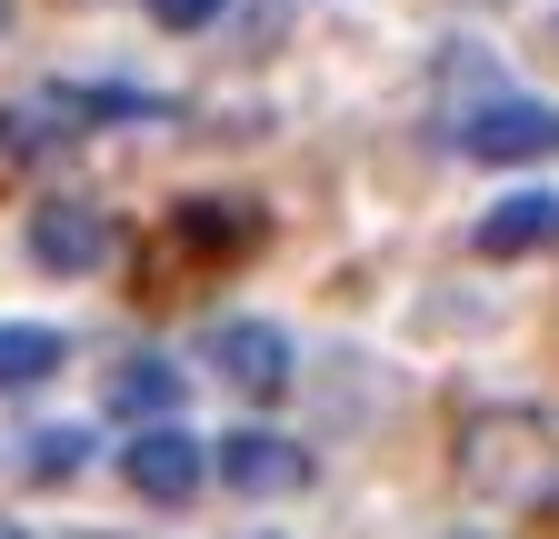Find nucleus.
Masks as SVG:
<instances>
[{"label":"nucleus","instance_id":"nucleus-13","mask_svg":"<svg viewBox=\"0 0 559 539\" xmlns=\"http://www.w3.org/2000/svg\"><path fill=\"white\" fill-rule=\"evenodd\" d=\"M0 31H11V0H0Z\"/></svg>","mask_w":559,"mask_h":539},{"label":"nucleus","instance_id":"nucleus-2","mask_svg":"<svg viewBox=\"0 0 559 539\" xmlns=\"http://www.w3.org/2000/svg\"><path fill=\"white\" fill-rule=\"evenodd\" d=\"M460 151H469V160H489V170L559 160V110H549V100H520V91H500V100H479V110L460 120Z\"/></svg>","mask_w":559,"mask_h":539},{"label":"nucleus","instance_id":"nucleus-15","mask_svg":"<svg viewBox=\"0 0 559 539\" xmlns=\"http://www.w3.org/2000/svg\"><path fill=\"white\" fill-rule=\"evenodd\" d=\"M460 539H489V529H460Z\"/></svg>","mask_w":559,"mask_h":539},{"label":"nucleus","instance_id":"nucleus-10","mask_svg":"<svg viewBox=\"0 0 559 539\" xmlns=\"http://www.w3.org/2000/svg\"><path fill=\"white\" fill-rule=\"evenodd\" d=\"M180 240L190 250H250L260 240V211H210V200H190V211H180Z\"/></svg>","mask_w":559,"mask_h":539},{"label":"nucleus","instance_id":"nucleus-7","mask_svg":"<svg viewBox=\"0 0 559 539\" xmlns=\"http://www.w3.org/2000/svg\"><path fill=\"white\" fill-rule=\"evenodd\" d=\"M549 240H559V190H510L500 211H479V230H469L479 260H530Z\"/></svg>","mask_w":559,"mask_h":539},{"label":"nucleus","instance_id":"nucleus-11","mask_svg":"<svg viewBox=\"0 0 559 539\" xmlns=\"http://www.w3.org/2000/svg\"><path fill=\"white\" fill-rule=\"evenodd\" d=\"M91 430H31V480H81Z\"/></svg>","mask_w":559,"mask_h":539},{"label":"nucleus","instance_id":"nucleus-1","mask_svg":"<svg viewBox=\"0 0 559 539\" xmlns=\"http://www.w3.org/2000/svg\"><path fill=\"white\" fill-rule=\"evenodd\" d=\"M460 490L489 510H539L559 490V430L549 410H469L460 420Z\"/></svg>","mask_w":559,"mask_h":539},{"label":"nucleus","instance_id":"nucleus-6","mask_svg":"<svg viewBox=\"0 0 559 539\" xmlns=\"http://www.w3.org/2000/svg\"><path fill=\"white\" fill-rule=\"evenodd\" d=\"M31 260L60 270V280H81V270L110 260V220L91 211V200H40L31 211Z\"/></svg>","mask_w":559,"mask_h":539},{"label":"nucleus","instance_id":"nucleus-3","mask_svg":"<svg viewBox=\"0 0 559 539\" xmlns=\"http://www.w3.org/2000/svg\"><path fill=\"white\" fill-rule=\"evenodd\" d=\"M120 480H130L140 500H160V510H190L200 480H210V450H200L180 420H160V430H140V440L120 450Z\"/></svg>","mask_w":559,"mask_h":539},{"label":"nucleus","instance_id":"nucleus-8","mask_svg":"<svg viewBox=\"0 0 559 539\" xmlns=\"http://www.w3.org/2000/svg\"><path fill=\"white\" fill-rule=\"evenodd\" d=\"M100 399H110V410H120V420H151V430H160V420L180 410V370H170V360H151V350H140V360H120V370L100 380Z\"/></svg>","mask_w":559,"mask_h":539},{"label":"nucleus","instance_id":"nucleus-5","mask_svg":"<svg viewBox=\"0 0 559 539\" xmlns=\"http://www.w3.org/2000/svg\"><path fill=\"white\" fill-rule=\"evenodd\" d=\"M210 469H221V490H240V500H290V490H310V450L280 440V430H230L221 450H210Z\"/></svg>","mask_w":559,"mask_h":539},{"label":"nucleus","instance_id":"nucleus-12","mask_svg":"<svg viewBox=\"0 0 559 539\" xmlns=\"http://www.w3.org/2000/svg\"><path fill=\"white\" fill-rule=\"evenodd\" d=\"M140 11H151L160 31H210V21H221V0H140Z\"/></svg>","mask_w":559,"mask_h":539},{"label":"nucleus","instance_id":"nucleus-14","mask_svg":"<svg viewBox=\"0 0 559 539\" xmlns=\"http://www.w3.org/2000/svg\"><path fill=\"white\" fill-rule=\"evenodd\" d=\"M0 539H21V529H11V519H0Z\"/></svg>","mask_w":559,"mask_h":539},{"label":"nucleus","instance_id":"nucleus-9","mask_svg":"<svg viewBox=\"0 0 559 539\" xmlns=\"http://www.w3.org/2000/svg\"><path fill=\"white\" fill-rule=\"evenodd\" d=\"M70 350H60V330H40V320H0V390H31V380H50Z\"/></svg>","mask_w":559,"mask_h":539},{"label":"nucleus","instance_id":"nucleus-4","mask_svg":"<svg viewBox=\"0 0 559 539\" xmlns=\"http://www.w3.org/2000/svg\"><path fill=\"white\" fill-rule=\"evenodd\" d=\"M210 360H221V380L240 399H280V390L300 380L290 330H280V320H221V330H210Z\"/></svg>","mask_w":559,"mask_h":539}]
</instances>
